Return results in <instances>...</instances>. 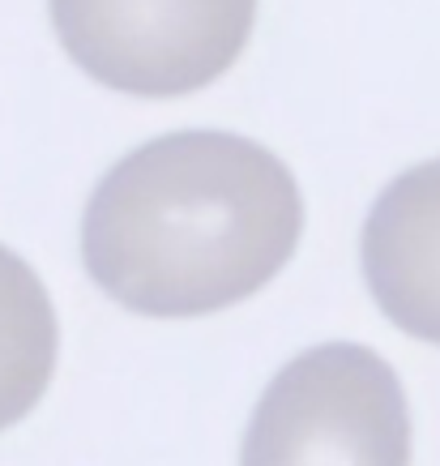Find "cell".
Wrapping results in <instances>:
<instances>
[{
	"label": "cell",
	"instance_id": "cell-1",
	"mask_svg": "<svg viewBox=\"0 0 440 466\" xmlns=\"http://www.w3.org/2000/svg\"><path fill=\"white\" fill-rule=\"evenodd\" d=\"M304 231L299 184L240 133L185 128L125 155L90 193L82 261L142 317L231 309L291 261Z\"/></svg>",
	"mask_w": 440,
	"mask_h": 466
},
{
	"label": "cell",
	"instance_id": "cell-3",
	"mask_svg": "<svg viewBox=\"0 0 440 466\" xmlns=\"http://www.w3.org/2000/svg\"><path fill=\"white\" fill-rule=\"evenodd\" d=\"M77 69L120 95L175 99L240 60L256 0H47Z\"/></svg>",
	"mask_w": 440,
	"mask_h": 466
},
{
	"label": "cell",
	"instance_id": "cell-2",
	"mask_svg": "<svg viewBox=\"0 0 440 466\" xmlns=\"http://www.w3.org/2000/svg\"><path fill=\"white\" fill-rule=\"evenodd\" d=\"M240 466H411V407L372 347L325 342L265 385Z\"/></svg>",
	"mask_w": 440,
	"mask_h": 466
},
{
	"label": "cell",
	"instance_id": "cell-4",
	"mask_svg": "<svg viewBox=\"0 0 440 466\" xmlns=\"http://www.w3.org/2000/svg\"><path fill=\"white\" fill-rule=\"evenodd\" d=\"M364 279L402 334L440 347V158L389 180L364 223Z\"/></svg>",
	"mask_w": 440,
	"mask_h": 466
},
{
	"label": "cell",
	"instance_id": "cell-5",
	"mask_svg": "<svg viewBox=\"0 0 440 466\" xmlns=\"http://www.w3.org/2000/svg\"><path fill=\"white\" fill-rule=\"evenodd\" d=\"M56 309L39 274L0 244V432L39 407L56 372Z\"/></svg>",
	"mask_w": 440,
	"mask_h": 466
}]
</instances>
